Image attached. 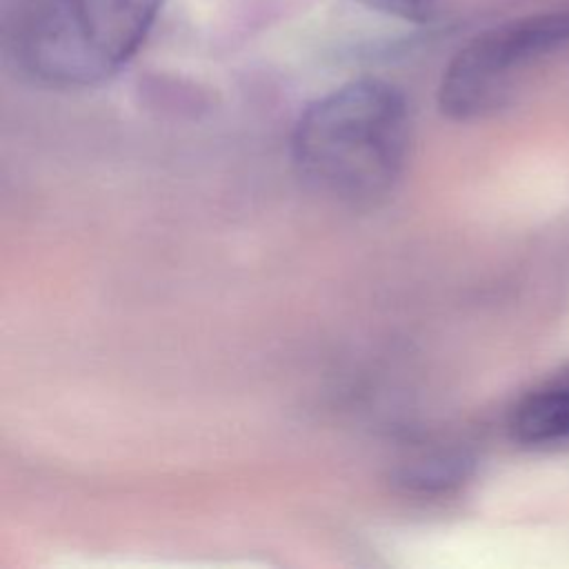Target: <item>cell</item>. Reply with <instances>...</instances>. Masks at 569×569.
I'll return each instance as SVG.
<instances>
[{
	"mask_svg": "<svg viewBox=\"0 0 569 569\" xmlns=\"http://www.w3.org/2000/svg\"><path fill=\"white\" fill-rule=\"evenodd\" d=\"M351 2L405 22H425L433 4V0H351Z\"/></svg>",
	"mask_w": 569,
	"mask_h": 569,
	"instance_id": "5",
	"label": "cell"
},
{
	"mask_svg": "<svg viewBox=\"0 0 569 569\" xmlns=\"http://www.w3.org/2000/svg\"><path fill=\"white\" fill-rule=\"evenodd\" d=\"M167 0H42L18 33L20 64L60 89L116 76L144 44Z\"/></svg>",
	"mask_w": 569,
	"mask_h": 569,
	"instance_id": "2",
	"label": "cell"
},
{
	"mask_svg": "<svg viewBox=\"0 0 569 569\" xmlns=\"http://www.w3.org/2000/svg\"><path fill=\"white\" fill-rule=\"evenodd\" d=\"M409 107L402 91L378 78L345 82L300 113L291 156L309 187L347 204L387 196L409 149Z\"/></svg>",
	"mask_w": 569,
	"mask_h": 569,
	"instance_id": "1",
	"label": "cell"
},
{
	"mask_svg": "<svg viewBox=\"0 0 569 569\" xmlns=\"http://www.w3.org/2000/svg\"><path fill=\"white\" fill-rule=\"evenodd\" d=\"M509 431L527 447L569 440V385H545L529 391L513 407Z\"/></svg>",
	"mask_w": 569,
	"mask_h": 569,
	"instance_id": "4",
	"label": "cell"
},
{
	"mask_svg": "<svg viewBox=\"0 0 569 569\" xmlns=\"http://www.w3.org/2000/svg\"><path fill=\"white\" fill-rule=\"evenodd\" d=\"M567 44L569 9L529 13L480 31L447 64L438 87L440 111L453 120L496 111L527 67Z\"/></svg>",
	"mask_w": 569,
	"mask_h": 569,
	"instance_id": "3",
	"label": "cell"
}]
</instances>
